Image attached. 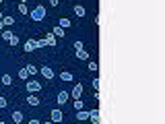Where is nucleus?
Listing matches in <instances>:
<instances>
[{"mask_svg":"<svg viewBox=\"0 0 165 124\" xmlns=\"http://www.w3.org/2000/svg\"><path fill=\"white\" fill-rule=\"evenodd\" d=\"M60 4V0H50V6H58Z\"/></svg>","mask_w":165,"mask_h":124,"instance_id":"nucleus-32","label":"nucleus"},{"mask_svg":"<svg viewBox=\"0 0 165 124\" xmlns=\"http://www.w3.org/2000/svg\"><path fill=\"white\" fill-rule=\"evenodd\" d=\"M25 2H27V0H21V4H25Z\"/></svg>","mask_w":165,"mask_h":124,"instance_id":"nucleus-35","label":"nucleus"},{"mask_svg":"<svg viewBox=\"0 0 165 124\" xmlns=\"http://www.w3.org/2000/svg\"><path fill=\"white\" fill-rule=\"evenodd\" d=\"M58 79H60V81H64V83H70L72 79H74V76H72V72H70V70H62Z\"/></svg>","mask_w":165,"mask_h":124,"instance_id":"nucleus-11","label":"nucleus"},{"mask_svg":"<svg viewBox=\"0 0 165 124\" xmlns=\"http://www.w3.org/2000/svg\"><path fill=\"white\" fill-rule=\"evenodd\" d=\"M87 66H89V70H91V72H95V70H97V62H89Z\"/></svg>","mask_w":165,"mask_h":124,"instance_id":"nucleus-27","label":"nucleus"},{"mask_svg":"<svg viewBox=\"0 0 165 124\" xmlns=\"http://www.w3.org/2000/svg\"><path fill=\"white\" fill-rule=\"evenodd\" d=\"M91 85H93V89H95V91H99V79H93Z\"/></svg>","mask_w":165,"mask_h":124,"instance_id":"nucleus-28","label":"nucleus"},{"mask_svg":"<svg viewBox=\"0 0 165 124\" xmlns=\"http://www.w3.org/2000/svg\"><path fill=\"white\" fill-rule=\"evenodd\" d=\"M52 33H54L56 37H64V35H66V29H62V27H58V25H56V27L52 29Z\"/></svg>","mask_w":165,"mask_h":124,"instance_id":"nucleus-17","label":"nucleus"},{"mask_svg":"<svg viewBox=\"0 0 165 124\" xmlns=\"http://www.w3.org/2000/svg\"><path fill=\"white\" fill-rule=\"evenodd\" d=\"M82 108H85V101H82V99H74V110L78 112V110H82Z\"/></svg>","mask_w":165,"mask_h":124,"instance_id":"nucleus-22","label":"nucleus"},{"mask_svg":"<svg viewBox=\"0 0 165 124\" xmlns=\"http://www.w3.org/2000/svg\"><path fill=\"white\" fill-rule=\"evenodd\" d=\"M0 124H6V122H4V120H0Z\"/></svg>","mask_w":165,"mask_h":124,"instance_id":"nucleus-36","label":"nucleus"},{"mask_svg":"<svg viewBox=\"0 0 165 124\" xmlns=\"http://www.w3.org/2000/svg\"><path fill=\"white\" fill-rule=\"evenodd\" d=\"M48 43H46V39H37V48H46Z\"/></svg>","mask_w":165,"mask_h":124,"instance_id":"nucleus-30","label":"nucleus"},{"mask_svg":"<svg viewBox=\"0 0 165 124\" xmlns=\"http://www.w3.org/2000/svg\"><path fill=\"white\" fill-rule=\"evenodd\" d=\"M6 97H2V95H0V110H2V108H6Z\"/></svg>","mask_w":165,"mask_h":124,"instance_id":"nucleus-29","label":"nucleus"},{"mask_svg":"<svg viewBox=\"0 0 165 124\" xmlns=\"http://www.w3.org/2000/svg\"><path fill=\"white\" fill-rule=\"evenodd\" d=\"M74 118L78 120V122H82V120H89V112H85V110H78L74 114Z\"/></svg>","mask_w":165,"mask_h":124,"instance_id":"nucleus-14","label":"nucleus"},{"mask_svg":"<svg viewBox=\"0 0 165 124\" xmlns=\"http://www.w3.org/2000/svg\"><path fill=\"white\" fill-rule=\"evenodd\" d=\"M29 14H31V19H33V21H43V19H46V6L39 4V6H35Z\"/></svg>","mask_w":165,"mask_h":124,"instance_id":"nucleus-1","label":"nucleus"},{"mask_svg":"<svg viewBox=\"0 0 165 124\" xmlns=\"http://www.w3.org/2000/svg\"><path fill=\"white\" fill-rule=\"evenodd\" d=\"M2 2H4V0H0V4H2Z\"/></svg>","mask_w":165,"mask_h":124,"instance_id":"nucleus-37","label":"nucleus"},{"mask_svg":"<svg viewBox=\"0 0 165 124\" xmlns=\"http://www.w3.org/2000/svg\"><path fill=\"white\" fill-rule=\"evenodd\" d=\"M19 13H21V14H29V10H27V4H19Z\"/></svg>","mask_w":165,"mask_h":124,"instance_id":"nucleus-26","label":"nucleus"},{"mask_svg":"<svg viewBox=\"0 0 165 124\" xmlns=\"http://www.w3.org/2000/svg\"><path fill=\"white\" fill-rule=\"evenodd\" d=\"M33 50H39L37 48V39H33V37H31V39H27L25 41V46H23V52H33Z\"/></svg>","mask_w":165,"mask_h":124,"instance_id":"nucleus-4","label":"nucleus"},{"mask_svg":"<svg viewBox=\"0 0 165 124\" xmlns=\"http://www.w3.org/2000/svg\"><path fill=\"white\" fill-rule=\"evenodd\" d=\"M8 43H10V46H19V43H21L19 35H13V37H10V41H8Z\"/></svg>","mask_w":165,"mask_h":124,"instance_id":"nucleus-23","label":"nucleus"},{"mask_svg":"<svg viewBox=\"0 0 165 124\" xmlns=\"http://www.w3.org/2000/svg\"><path fill=\"white\" fill-rule=\"evenodd\" d=\"M27 124H41L37 118H31V120H27Z\"/></svg>","mask_w":165,"mask_h":124,"instance_id":"nucleus-31","label":"nucleus"},{"mask_svg":"<svg viewBox=\"0 0 165 124\" xmlns=\"http://www.w3.org/2000/svg\"><path fill=\"white\" fill-rule=\"evenodd\" d=\"M25 87H27L29 93H39L41 91V83L35 81V79H27V81H25Z\"/></svg>","mask_w":165,"mask_h":124,"instance_id":"nucleus-2","label":"nucleus"},{"mask_svg":"<svg viewBox=\"0 0 165 124\" xmlns=\"http://www.w3.org/2000/svg\"><path fill=\"white\" fill-rule=\"evenodd\" d=\"M10 118H13V122H14V124L23 122V112H17V110H14V112H13V116H10Z\"/></svg>","mask_w":165,"mask_h":124,"instance_id":"nucleus-18","label":"nucleus"},{"mask_svg":"<svg viewBox=\"0 0 165 124\" xmlns=\"http://www.w3.org/2000/svg\"><path fill=\"white\" fill-rule=\"evenodd\" d=\"M13 31H10V29H4V31H2V39L4 41H10V37H13Z\"/></svg>","mask_w":165,"mask_h":124,"instance_id":"nucleus-21","label":"nucleus"},{"mask_svg":"<svg viewBox=\"0 0 165 124\" xmlns=\"http://www.w3.org/2000/svg\"><path fill=\"white\" fill-rule=\"evenodd\" d=\"M43 39H46V43H48V46H56V43H58V37H56V35L52 33V31H50V33L46 35Z\"/></svg>","mask_w":165,"mask_h":124,"instance_id":"nucleus-12","label":"nucleus"},{"mask_svg":"<svg viewBox=\"0 0 165 124\" xmlns=\"http://www.w3.org/2000/svg\"><path fill=\"white\" fill-rule=\"evenodd\" d=\"M25 68H27V75H29V76H35V75H37V72H39V68H37L35 64H27Z\"/></svg>","mask_w":165,"mask_h":124,"instance_id":"nucleus-16","label":"nucleus"},{"mask_svg":"<svg viewBox=\"0 0 165 124\" xmlns=\"http://www.w3.org/2000/svg\"><path fill=\"white\" fill-rule=\"evenodd\" d=\"M68 99H70V93H68V91H58V95H56V101H58V105H64Z\"/></svg>","mask_w":165,"mask_h":124,"instance_id":"nucleus-5","label":"nucleus"},{"mask_svg":"<svg viewBox=\"0 0 165 124\" xmlns=\"http://www.w3.org/2000/svg\"><path fill=\"white\" fill-rule=\"evenodd\" d=\"M2 17H4V13H0V21H2Z\"/></svg>","mask_w":165,"mask_h":124,"instance_id":"nucleus-34","label":"nucleus"},{"mask_svg":"<svg viewBox=\"0 0 165 124\" xmlns=\"http://www.w3.org/2000/svg\"><path fill=\"white\" fill-rule=\"evenodd\" d=\"M0 23H2L4 27H10V25H13V23H14V19H13V17H6V14H4V17H2V21H0Z\"/></svg>","mask_w":165,"mask_h":124,"instance_id":"nucleus-19","label":"nucleus"},{"mask_svg":"<svg viewBox=\"0 0 165 124\" xmlns=\"http://www.w3.org/2000/svg\"><path fill=\"white\" fill-rule=\"evenodd\" d=\"M27 103L31 105V108H35V105H39V103H41V99L35 95V93H31V95H27Z\"/></svg>","mask_w":165,"mask_h":124,"instance_id":"nucleus-9","label":"nucleus"},{"mask_svg":"<svg viewBox=\"0 0 165 124\" xmlns=\"http://www.w3.org/2000/svg\"><path fill=\"white\" fill-rule=\"evenodd\" d=\"M70 97H74V99H82V85H81V83L72 87V91H70Z\"/></svg>","mask_w":165,"mask_h":124,"instance_id":"nucleus-6","label":"nucleus"},{"mask_svg":"<svg viewBox=\"0 0 165 124\" xmlns=\"http://www.w3.org/2000/svg\"><path fill=\"white\" fill-rule=\"evenodd\" d=\"M89 120L93 124H99V110H89Z\"/></svg>","mask_w":165,"mask_h":124,"instance_id":"nucleus-13","label":"nucleus"},{"mask_svg":"<svg viewBox=\"0 0 165 124\" xmlns=\"http://www.w3.org/2000/svg\"><path fill=\"white\" fill-rule=\"evenodd\" d=\"M39 72H41V76H43V79H48V81H52V79H54V70L50 68V66H41Z\"/></svg>","mask_w":165,"mask_h":124,"instance_id":"nucleus-7","label":"nucleus"},{"mask_svg":"<svg viewBox=\"0 0 165 124\" xmlns=\"http://www.w3.org/2000/svg\"><path fill=\"white\" fill-rule=\"evenodd\" d=\"M0 81H2V85H6V87H8V85H13V76H10V75H2Z\"/></svg>","mask_w":165,"mask_h":124,"instance_id":"nucleus-20","label":"nucleus"},{"mask_svg":"<svg viewBox=\"0 0 165 124\" xmlns=\"http://www.w3.org/2000/svg\"><path fill=\"white\" fill-rule=\"evenodd\" d=\"M58 27H62V29H70V27H72V21H70L68 17H62V19L58 21Z\"/></svg>","mask_w":165,"mask_h":124,"instance_id":"nucleus-10","label":"nucleus"},{"mask_svg":"<svg viewBox=\"0 0 165 124\" xmlns=\"http://www.w3.org/2000/svg\"><path fill=\"white\" fill-rule=\"evenodd\" d=\"M76 58L78 60H89V52L82 48V50H76Z\"/></svg>","mask_w":165,"mask_h":124,"instance_id":"nucleus-15","label":"nucleus"},{"mask_svg":"<svg viewBox=\"0 0 165 124\" xmlns=\"http://www.w3.org/2000/svg\"><path fill=\"white\" fill-rule=\"evenodd\" d=\"M72 48H74V50H82V48H85V43H82L81 39H76L74 43H72Z\"/></svg>","mask_w":165,"mask_h":124,"instance_id":"nucleus-24","label":"nucleus"},{"mask_svg":"<svg viewBox=\"0 0 165 124\" xmlns=\"http://www.w3.org/2000/svg\"><path fill=\"white\" fill-rule=\"evenodd\" d=\"M72 10H74V14H76V17H81V19H85V17H87V8L82 6V4H74V8H72Z\"/></svg>","mask_w":165,"mask_h":124,"instance_id":"nucleus-8","label":"nucleus"},{"mask_svg":"<svg viewBox=\"0 0 165 124\" xmlns=\"http://www.w3.org/2000/svg\"><path fill=\"white\" fill-rule=\"evenodd\" d=\"M19 79H25V81L29 79V75H27V68H21V70H19Z\"/></svg>","mask_w":165,"mask_h":124,"instance_id":"nucleus-25","label":"nucleus"},{"mask_svg":"<svg viewBox=\"0 0 165 124\" xmlns=\"http://www.w3.org/2000/svg\"><path fill=\"white\" fill-rule=\"evenodd\" d=\"M41 124H54V122H52V120H48V122H41Z\"/></svg>","mask_w":165,"mask_h":124,"instance_id":"nucleus-33","label":"nucleus"},{"mask_svg":"<svg viewBox=\"0 0 165 124\" xmlns=\"http://www.w3.org/2000/svg\"><path fill=\"white\" fill-rule=\"evenodd\" d=\"M50 120H52V122H62V120H64V114H62V110L60 108H56V110H50Z\"/></svg>","mask_w":165,"mask_h":124,"instance_id":"nucleus-3","label":"nucleus"}]
</instances>
